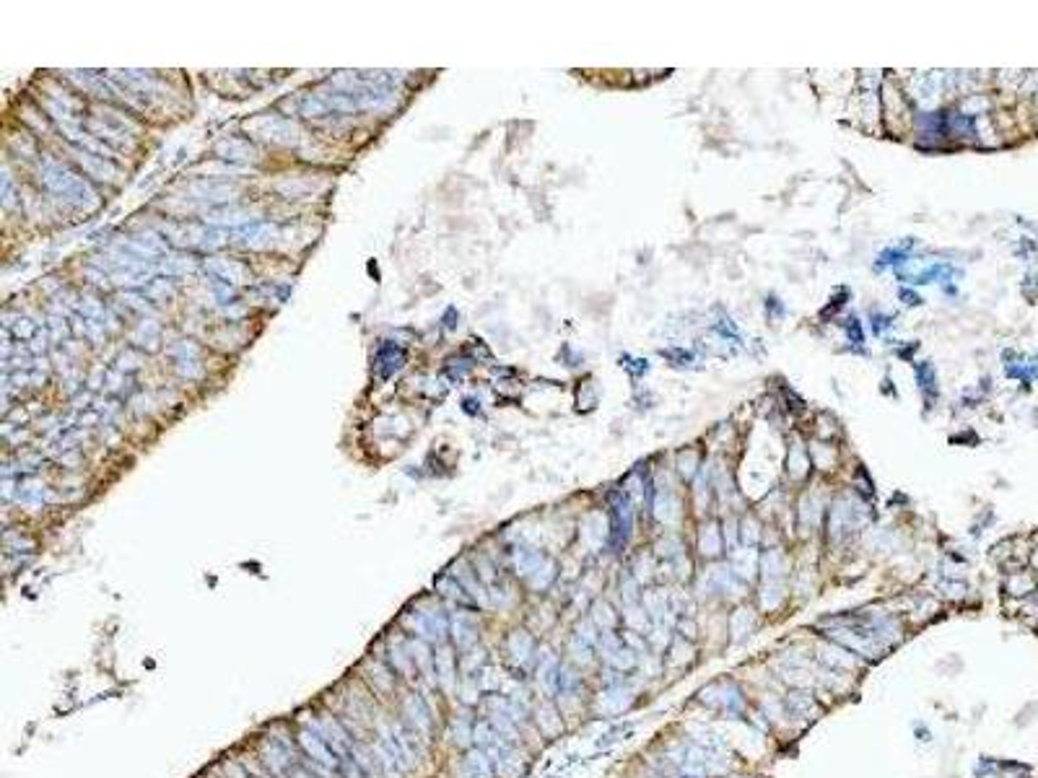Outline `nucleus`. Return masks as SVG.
<instances>
[{"label":"nucleus","mask_w":1038,"mask_h":778,"mask_svg":"<svg viewBox=\"0 0 1038 778\" xmlns=\"http://www.w3.org/2000/svg\"><path fill=\"white\" fill-rule=\"evenodd\" d=\"M699 698L709 711L719 716H727V719H743L748 714V696L743 693V688L732 680V677H719L714 683L704 685L699 690Z\"/></svg>","instance_id":"1"},{"label":"nucleus","mask_w":1038,"mask_h":778,"mask_svg":"<svg viewBox=\"0 0 1038 778\" xmlns=\"http://www.w3.org/2000/svg\"><path fill=\"white\" fill-rule=\"evenodd\" d=\"M813 659L823 667H831V670L849 672V675H857L859 667H865V659H859L857 654H852L844 646L833 644L828 638H818V644H813Z\"/></svg>","instance_id":"2"},{"label":"nucleus","mask_w":1038,"mask_h":778,"mask_svg":"<svg viewBox=\"0 0 1038 778\" xmlns=\"http://www.w3.org/2000/svg\"><path fill=\"white\" fill-rule=\"evenodd\" d=\"M784 706H787V714L795 719H818L821 714V703H818V693L815 690L805 688H789L787 696H784Z\"/></svg>","instance_id":"3"},{"label":"nucleus","mask_w":1038,"mask_h":778,"mask_svg":"<svg viewBox=\"0 0 1038 778\" xmlns=\"http://www.w3.org/2000/svg\"><path fill=\"white\" fill-rule=\"evenodd\" d=\"M756 610L753 607H737L735 613H730L727 618V638L730 644H743L745 638L753 636V628H756Z\"/></svg>","instance_id":"4"},{"label":"nucleus","mask_w":1038,"mask_h":778,"mask_svg":"<svg viewBox=\"0 0 1038 778\" xmlns=\"http://www.w3.org/2000/svg\"><path fill=\"white\" fill-rule=\"evenodd\" d=\"M665 664L667 667H678V670H686L688 664H693L696 659V641H688V638L673 633V641L665 651Z\"/></svg>","instance_id":"5"},{"label":"nucleus","mask_w":1038,"mask_h":778,"mask_svg":"<svg viewBox=\"0 0 1038 778\" xmlns=\"http://www.w3.org/2000/svg\"><path fill=\"white\" fill-rule=\"evenodd\" d=\"M725 778H763V776H753V773H727Z\"/></svg>","instance_id":"6"}]
</instances>
